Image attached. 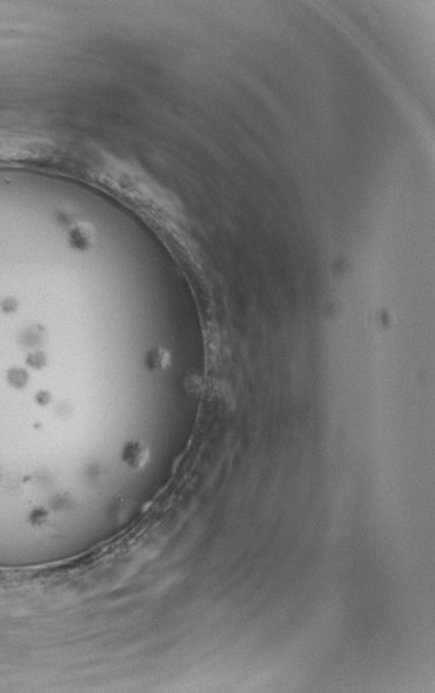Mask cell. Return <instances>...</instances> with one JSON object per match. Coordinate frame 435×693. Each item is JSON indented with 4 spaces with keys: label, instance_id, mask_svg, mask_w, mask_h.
I'll return each mask as SVG.
<instances>
[{
    "label": "cell",
    "instance_id": "1",
    "mask_svg": "<svg viewBox=\"0 0 435 693\" xmlns=\"http://www.w3.org/2000/svg\"><path fill=\"white\" fill-rule=\"evenodd\" d=\"M150 457L148 446L141 441H129L123 450V461L131 469H142Z\"/></svg>",
    "mask_w": 435,
    "mask_h": 693
}]
</instances>
